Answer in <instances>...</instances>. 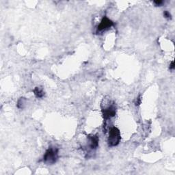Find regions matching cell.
I'll return each mask as SVG.
<instances>
[{
    "instance_id": "30bf717a",
    "label": "cell",
    "mask_w": 175,
    "mask_h": 175,
    "mask_svg": "<svg viewBox=\"0 0 175 175\" xmlns=\"http://www.w3.org/2000/svg\"><path fill=\"white\" fill-rule=\"evenodd\" d=\"M153 3H155L156 6H161L163 3V1H161V0H156V1H153Z\"/></svg>"
},
{
    "instance_id": "52a82bcc",
    "label": "cell",
    "mask_w": 175,
    "mask_h": 175,
    "mask_svg": "<svg viewBox=\"0 0 175 175\" xmlns=\"http://www.w3.org/2000/svg\"><path fill=\"white\" fill-rule=\"evenodd\" d=\"M26 103H27V99H26V98L21 97L18 100V101H17V106L19 109L23 110L25 107Z\"/></svg>"
},
{
    "instance_id": "8fae6325",
    "label": "cell",
    "mask_w": 175,
    "mask_h": 175,
    "mask_svg": "<svg viewBox=\"0 0 175 175\" xmlns=\"http://www.w3.org/2000/svg\"><path fill=\"white\" fill-rule=\"evenodd\" d=\"M174 68H175L174 62V61H172V62H171V63L170 64V70H174Z\"/></svg>"
},
{
    "instance_id": "ba28073f",
    "label": "cell",
    "mask_w": 175,
    "mask_h": 175,
    "mask_svg": "<svg viewBox=\"0 0 175 175\" xmlns=\"http://www.w3.org/2000/svg\"><path fill=\"white\" fill-rule=\"evenodd\" d=\"M141 103H142V96L141 95H139L138 97L136 99V100L134 101V104L136 106H139L140 105V104Z\"/></svg>"
},
{
    "instance_id": "277c9868",
    "label": "cell",
    "mask_w": 175,
    "mask_h": 175,
    "mask_svg": "<svg viewBox=\"0 0 175 175\" xmlns=\"http://www.w3.org/2000/svg\"><path fill=\"white\" fill-rule=\"evenodd\" d=\"M114 25V22L107 17H103L100 23L96 28V33L105 32L110 29Z\"/></svg>"
},
{
    "instance_id": "7a4b0ae2",
    "label": "cell",
    "mask_w": 175,
    "mask_h": 175,
    "mask_svg": "<svg viewBox=\"0 0 175 175\" xmlns=\"http://www.w3.org/2000/svg\"><path fill=\"white\" fill-rule=\"evenodd\" d=\"M121 140V131L117 127H113L110 129L107 144L109 147H114L119 144Z\"/></svg>"
},
{
    "instance_id": "9c48e42d",
    "label": "cell",
    "mask_w": 175,
    "mask_h": 175,
    "mask_svg": "<svg viewBox=\"0 0 175 175\" xmlns=\"http://www.w3.org/2000/svg\"><path fill=\"white\" fill-rule=\"evenodd\" d=\"M163 16L165 19H172V15L170 13V12H168V11L165 10L163 12Z\"/></svg>"
},
{
    "instance_id": "3957f363",
    "label": "cell",
    "mask_w": 175,
    "mask_h": 175,
    "mask_svg": "<svg viewBox=\"0 0 175 175\" xmlns=\"http://www.w3.org/2000/svg\"><path fill=\"white\" fill-rule=\"evenodd\" d=\"M116 114V106L114 103H112L107 107L102 110L103 118L105 121H107V120L115 116Z\"/></svg>"
},
{
    "instance_id": "8992f818",
    "label": "cell",
    "mask_w": 175,
    "mask_h": 175,
    "mask_svg": "<svg viewBox=\"0 0 175 175\" xmlns=\"http://www.w3.org/2000/svg\"><path fill=\"white\" fill-rule=\"evenodd\" d=\"M34 94L35 95V96L38 99H41L45 96V92L43 90V89L41 87H36L33 90Z\"/></svg>"
},
{
    "instance_id": "6da1fadb",
    "label": "cell",
    "mask_w": 175,
    "mask_h": 175,
    "mask_svg": "<svg viewBox=\"0 0 175 175\" xmlns=\"http://www.w3.org/2000/svg\"><path fill=\"white\" fill-rule=\"evenodd\" d=\"M59 158V149L55 146H49L43 156V161L47 165H53Z\"/></svg>"
},
{
    "instance_id": "5b68a950",
    "label": "cell",
    "mask_w": 175,
    "mask_h": 175,
    "mask_svg": "<svg viewBox=\"0 0 175 175\" xmlns=\"http://www.w3.org/2000/svg\"><path fill=\"white\" fill-rule=\"evenodd\" d=\"M99 137L97 135H89L88 136V152L94 151L99 146Z\"/></svg>"
}]
</instances>
